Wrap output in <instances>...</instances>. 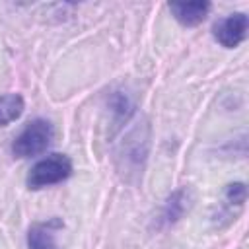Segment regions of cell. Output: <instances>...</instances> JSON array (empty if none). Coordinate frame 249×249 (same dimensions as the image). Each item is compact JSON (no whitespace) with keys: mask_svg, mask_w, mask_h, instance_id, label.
Returning a JSON list of instances; mask_svg holds the SVG:
<instances>
[{"mask_svg":"<svg viewBox=\"0 0 249 249\" xmlns=\"http://www.w3.org/2000/svg\"><path fill=\"white\" fill-rule=\"evenodd\" d=\"M72 173V161L64 154H51L39 160L27 173V187L37 191L56 183H62Z\"/></svg>","mask_w":249,"mask_h":249,"instance_id":"2","label":"cell"},{"mask_svg":"<svg viewBox=\"0 0 249 249\" xmlns=\"http://www.w3.org/2000/svg\"><path fill=\"white\" fill-rule=\"evenodd\" d=\"M53 136H54V128L47 119H33L16 136L12 144V152L18 158L37 156L49 148V144L53 142Z\"/></svg>","mask_w":249,"mask_h":249,"instance_id":"1","label":"cell"},{"mask_svg":"<svg viewBox=\"0 0 249 249\" xmlns=\"http://www.w3.org/2000/svg\"><path fill=\"white\" fill-rule=\"evenodd\" d=\"M27 247L29 249H56L53 241V231L47 224H37L27 233Z\"/></svg>","mask_w":249,"mask_h":249,"instance_id":"7","label":"cell"},{"mask_svg":"<svg viewBox=\"0 0 249 249\" xmlns=\"http://www.w3.org/2000/svg\"><path fill=\"white\" fill-rule=\"evenodd\" d=\"M247 196V189L243 183H231L226 187V198L231 204H243Z\"/></svg>","mask_w":249,"mask_h":249,"instance_id":"8","label":"cell"},{"mask_svg":"<svg viewBox=\"0 0 249 249\" xmlns=\"http://www.w3.org/2000/svg\"><path fill=\"white\" fill-rule=\"evenodd\" d=\"M247 25L249 21L245 14H231L214 25V39L222 47L233 49L247 37Z\"/></svg>","mask_w":249,"mask_h":249,"instance_id":"3","label":"cell"},{"mask_svg":"<svg viewBox=\"0 0 249 249\" xmlns=\"http://www.w3.org/2000/svg\"><path fill=\"white\" fill-rule=\"evenodd\" d=\"M187 206H189V193H187L185 189L175 191V193L169 196L167 204H165L163 220H165L167 224H171V222L179 220V218H181V214L187 210Z\"/></svg>","mask_w":249,"mask_h":249,"instance_id":"6","label":"cell"},{"mask_svg":"<svg viewBox=\"0 0 249 249\" xmlns=\"http://www.w3.org/2000/svg\"><path fill=\"white\" fill-rule=\"evenodd\" d=\"M169 10L179 23L191 27V25H198L206 18V14L210 12V4L208 2H171Z\"/></svg>","mask_w":249,"mask_h":249,"instance_id":"4","label":"cell"},{"mask_svg":"<svg viewBox=\"0 0 249 249\" xmlns=\"http://www.w3.org/2000/svg\"><path fill=\"white\" fill-rule=\"evenodd\" d=\"M23 97L19 93H4L0 95V126L10 124L12 121L19 119L23 113Z\"/></svg>","mask_w":249,"mask_h":249,"instance_id":"5","label":"cell"}]
</instances>
